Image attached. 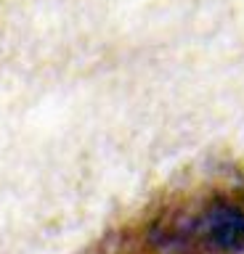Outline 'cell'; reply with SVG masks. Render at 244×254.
I'll return each instance as SVG.
<instances>
[{
    "instance_id": "1",
    "label": "cell",
    "mask_w": 244,
    "mask_h": 254,
    "mask_svg": "<svg viewBox=\"0 0 244 254\" xmlns=\"http://www.w3.org/2000/svg\"><path fill=\"white\" fill-rule=\"evenodd\" d=\"M85 254H244V178H212L167 190Z\"/></svg>"
}]
</instances>
